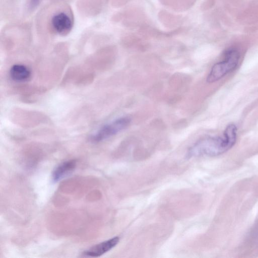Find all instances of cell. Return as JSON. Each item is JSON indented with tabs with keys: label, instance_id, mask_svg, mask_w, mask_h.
<instances>
[{
	"label": "cell",
	"instance_id": "8992f818",
	"mask_svg": "<svg viewBox=\"0 0 258 258\" xmlns=\"http://www.w3.org/2000/svg\"><path fill=\"white\" fill-rule=\"evenodd\" d=\"M75 160L66 161L57 165L52 173L53 181L57 182L71 173L76 168Z\"/></svg>",
	"mask_w": 258,
	"mask_h": 258
},
{
	"label": "cell",
	"instance_id": "ba28073f",
	"mask_svg": "<svg viewBox=\"0 0 258 258\" xmlns=\"http://www.w3.org/2000/svg\"><path fill=\"white\" fill-rule=\"evenodd\" d=\"M41 0H29V4L32 8L36 6Z\"/></svg>",
	"mask_w": 258,
	"mask_h": 258
},
{
	"label": "cell",
	"instance_id": "52a82bcc",
	"mask_svg": "<svg viewBox=\"0 0 258 258\" xmlns=\"http://www.w3.org/2000/svg\"><path fill=\"white\" fill-rule=\"evenodd\" d=\"M12 80L16 82H24L28 80L31 76V72L24 65L17 64L13 65L10 71Z\"/></svg>",
	"mask_w": 258,
	"mask_h": 258
},
{
	"label": "cell",
	"instance_id": "3957f363",
	"mask_svg": "<svg viewBox=\"0 0 258 258\" xmlns=\"http://www.w3.org/2000/svg\"><path fill=\"white\" fill-rule=\"evenodd\" d=\"M130 122L131 119L127 117L118 118L101 127L92 136L91 140L94 142H99L108 139L126 128Z\"/></svg>",
	"mask_w": 258,
	"mask_h": 258
},
{
	"label": "cell",
	"instance_id": "6da1fadb",
	"mask_svg": "<svg viewBox=\"0 0 258 258\" xmlns=\"http://www.w3.org/2000/svg\"><path fill=\"white\" fill-rule=\"evenodd\" d=\"M236 126L228 125L221 137H208L200 139L192 145L187 153V158L201 156H216L231 149L237 139Z\"/></svg>",
	"mask_w": 258,
	"mask_h": 258
},
{
	"label": "cell",
	"instance_id": "5b68a950",
	"mask_svg": "<svg viewBox=\"0 0 258 258\" xmlns=\"http://www.w3.org/2000/svg\"><path fill=\"white\" fill-rule=\"evenodd\" d=\"M119 241V237H114L93 246L85 251L83 254L87 257H99L114 247Z\"/></svg>",
	"mask_w": 258,
	"mask_h": 258
},
{
	"label": "cell",
	"instance_id": "7a4b0ae2",
	"mask_svg": "<svg viewBox=\"0 0 258 258\" xmlns=\"http://www.w3.org/2000/svg\"><path fill=\"white\" fill-rule=\"evenodd\" d=\"M240 53L235 48H230L224 53V59L215 63L207 78L208 83L215 82L233 71L238 66Z\"/></svg>",
	"mask_w": 258,
	"mask_h": 258
},
{
	"label": "cell",
	"instance_id": "277c9868",
	"mask_svg": "<svg viewBox=\"0 0 258 258\" xmlns=\"http://www.w3.org/2000/svg\"><path fill=\"white\" fill-rule=\"evenodd\" d=\"M51 24L53 30L62 35L68 34L73 27L71 18L68 14L62 12L53 16L51 20Z\"/></svg>",
	"mask_w": 258,
	"mask_h": 258
}]
</instances>
